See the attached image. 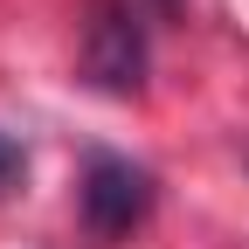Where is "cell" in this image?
<instances>
[{
    "label": "cell",
    "instance_id": "277c9868",
    "mask_svg": "<svg viewBox=\"0 0 249 249\" xmlns=\"http://www.w3.org/2000/svg\"><path fill=\"white\" fill-rule=\"evenodd\" d=\"M152 7H160V14H180V7H187V0H152Z\"/></svg>",
    "mask_w": 249,
    "mask_h": 249
},
{
    "label": "cell",
    "instance_id": "7a4b0ae2",
    "mask_svg": "<svg viewBox=\"0 0 249 249\" xmlns=\"http://www.w3.org/2000/svg\"><path fill=\"white\" fill-rule=\"evenodd\" d=\"M76 208H83V229L97 235V242H124L132 229L152 222L160 180H152V166L124 160V152H90V160H83V180H76Z\"/></svg>",
    "mask_w": 249,
    "mask_h": 249
},
{
    "label": "cell",
    "instance_id": "3957f363",
    "mask_svg": "<svg viewBox=\"0 0 249 249\" xmlns=\"http://www.w3.org/2000/svg\"><path fill=\"white\" fill-rule=\"evenodd\" d=\"M28 173V152H21V139H7L0 132V194H14V180Z\"/></svg>",
    "mask_w": 249,
    "mask_h": 249
},
{
    "label": "cell",
    "instance_id": "6da1fadb",
    "mask_svg": "<svg viewBox=\"0 0 249 249\" xmlns=\"http://www.w3.org/2000/svg\"><path fill=\"white\" fill-rule=\"evenodd\" d=\"M152 70V42L132 0H90L83 7V83L104 97H139Z\"/></svg>",
    "mask_w": 249,
    "mask_h": 249
}]
</instances>
